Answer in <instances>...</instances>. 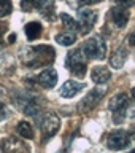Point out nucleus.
I'll use <instances>...</instances> for the list:
<instances>
[{
	"label": "nucleus",
	"mask_w": 135,
	"mask_h": 153,
	"mask_svg": "<svg viewBox=\"0 0 135 153\" xmlns=\"http://www.w3.org/2000/svg\"><path fill=\"white\" fill-rule=\"evenodd\" d=\"M56 51L49 45H38L32 48H26L22 53V62L24 65L30 69H38V67L48 65L54 61Z\"/></svg>",
	"instance_id": "1"
},
{
	"label": "nucleus",
	"mask_w": 135,
	"mask_h": 153,
	"mask_svg": "<svg viewBox=\"0 0 135 153\" xmlns=\"http://www.w3.org/2000/svg\"><path fill=\"white\" fill-rule=\"evenodd\" d=\"M81 51L86 57L89 59H97V61H102L105 56H107V43L102 37H92V38H88L83 46H81Z\"/></svg>",
	"instance_id": "2"
},
{
	"label": "nucleus",
	"mask_w": 135,
	"mask_h": 153,
	"mask_svg": "<svg viewBox=\"0 0 135 153\" xmlns=\"http://www.w3.org/2000/svg\"><path fill=\"white\" fill-rule=\"evenodd\" d=\"M129 105H131V100H129L127 94H124V93H119L114 97H111V100L108 104V108L113 112V121L116 124H121L124 121Z\"/></svg>",
	"instance_id": "3"
},
{
	"label": "nucleus",
	"mask_w": 135,
	"mask_h": 153,
	"mask_svg": "<svg viewBox=\"0 0 135 153\" xmlns=\"http://www.w3.org/2000/svg\"><path fill=\"white\" fill-rule=\"evenodd\" d=\"M65 64H67V69H69L72 74L78 78H83L84 74H86V59H84V54L81 50H72L69 51V54L65 57Z\"/></svg>",
	"instance_id": "4"
},
{
	"label": "nucleus",
	"mask_w": 135,
	"mask_h": 153,
	"mask_svg": "<svg viewBox=\"0 0 135 153\" xmlns=\"http://www.w3.org/2000/svg\"><path fill=\"white\" fill-rule=\"evenodd\" d=\"M105 94H107V89H105V88H94V89H91L89 93L86 94V97L78 104V112L80 113L91 112L92 108H95L99 105V102L103 99Z\"/></svg>",
	"instance_id": "5"
},
{
	"label": "nucleus",
	"mask_w": 135,
	"mask_h": 153,
	"mask_svg": "<svg viewBox=\"0 0 135 153\" xmlns=\"http://www.w3.org/2000/svg\"><path fill=\"white\" fill-rule=\"evenodd\" d=\"M131 132L127 131H121V129H116V131L110 132L107 137V147L110 150H124L131 145Z\"/></svg>",
	"instance_id": "6"
},
{
	"label": "nucleus",
	"mask_w": 135,
	"mask_h": 153,
	"mask_svg": "<svg viewBox=\"0 0 135 153\" xmlns=\"http://www.w3.org/2000/svg\"><path fill=\"white\" fill-rule=\"evenodd\" d=\"M95 22H97V13L95 11H92V10H89V8L80 10L76 24H78V30H80L81 35H88V33L94 29Z\"/></svg>",
	"instance_id": "7"
},
{
	"label": "nucleus",
	"mask_w": 135,
	"mask_h": 153,
	"mask_svg": "<svg viewBox=\"0 0 135 153\" xmlns=\"http://www.w3.org/2000/svg\"><path fill=\"white\" fill-rule=\"evenodd\" d=\"M21 8L24 11H30V10L37 8L41 11L43 16H49L54 10V0H21ZM51 19V18H49Z\"/></svg>",
	"instance_id": "8"
},
{
	"label": "nucleus",
	"mask_w": 135,
	"mask_h": 153,
	"mask_svg": "<svg viewBox=\"0 0 135 153\" xmlns=\"http://www.w3.org/2000/svg\"><path fill=\"white\" fill-rule=\"evenodd\" d=\"M14 102H16V105H18V107L21 108L26 115L38 118V115H40V105H38L35 100L30 97V96H27V94H19L18 97H14Z\"/></svg>",
	"instance_id": "9"
},
{
	"label": "nucleus",
	"mask_w": 135,
	"mask_h": 153,
	"mask_svg": "<svg viewBox=\"0 0 135 153\" xmlns=\"http://www.w3.org/2000/svg\"><path fill=\"white\" fill-rule=\"evenodd\" d=\"M40 126H41L43 139L46 140V139L52 137L57 131H59L60 121H59V118H57V115H54V113H46V115H43V120L40 121Z\"/></svg>",
	"instance_id": "10"
},
{
	"label": "nucleus",
	"mask_w": 135,
	"mask_h": 153,
	"mask_svg": "<svg viewBox=\"0 0 135 153\" xmlns=\"http://www.w3.org/2000/svg\"><path fill=\"white\" fill-rule=\"evenodd\" d=\"M2 153H30L29 147L16 137H5L0 143Z\"/></svg>",
	"instance_id": "11"
},
{
	"label": "nucleus",
	"mask_w": 135,
	"mask_h": 153,
	"mask_svg": "<svg viewBox=\"0 0 135 153\" xmlns=\"http://www.w3.org/2000/svg\"><path fill=\"white\" fill-rule=\"evenodd\" d=\"M108 13H110V14H108V18L111 19V22H113L116 27L122 29V27H126V26H127L129 18H131V13H129V10H127L126 7L116 5V7H113Z\"/></svg>",
	"instance_id": "12"
},
{
	"label": "nucleus",
	"mask_w": 135,
	"mask_h": 153,
	"mask_svg": "<svg viewBox=\"0 0 135 153\" xmlns=\"http://www.w3.org/2000/svg\"><path fill=\"white\" fill-rule=\"evenodd\" d=\"M84 86H86L84 83H80V81H75V80H69L60 86L59 94L62 96V97L72 99V97H75L81 89H84Z\"/></svg>",
	"instance_id": "13"
},
{
	"label": "nucleus",
	"mask_w": 135,
	"mask_h": 153,
	"mask_svg": "<svg viewBox=\"0 0 135 153\" xmlns=\"http://www.w3.org/2000/svg\"><path fill=\"white\" fill-rule=\"evenodd\" d=\"M38 83H40V86H43V88H46V89L54 88L56 83H57V72L52 69V67H48V69H45L40 75H38Z\"/></svg>",
	"instance_id": "14"
},
{
	"label": "nucleus",
	"mask_w": 135,
	"mask_h": 153,
	"mask_svg": "<svg viewBox=\"0 0 135 153\" xmlns=\"http://www.w3.org/2000/svg\"><path fill=\"white\" fill-rule=\"evenodd\" d=\"M91 78H92L94 83L103 85V83H107V81L111 78V72H110V69H107V67H102V65L94 67L92 72H91Z\"/></svg>",
	"instance_id": "15"
},
{
	"label": "nucleus",
	"mask_w": 135,
	"mask_h": 153,
	"mask_svg": "<svg viewBox=\"0 0 135 153\" xmlns=\"http://www.w3.org/2000/svg\"><path fill=\"white\" fill-rule=\"evenodd\" d=\"M129 57V51L126 50V48H118L116 51L111 54V57H110V65L113 67V69H121V67L124 65V62L127 61Z\"/></svg>",
	"instance_id": "16"
},
{
	"label": "nucleus",
	"mask_w": 135,
	"mask_h": 153,
	"mask_svg": "<svg viewBox=\"0 0 135 153\" xmlns=\"http://www.w3.org/2000/svg\"><path fill=\"white\" fill-rule=\"evenodd\" d=\"M41 30H43L41 24L37 22V21H32L26 26V37L29 40H37V38L41 35Z\"/></svg>",
	"instance_id": "17"
},
{
	"label": "nucleus",
	"mask_w": 135,
	"mask_h": 153,
	"mask_svg": "<svg viewBox=\"0 0 135 153\" xmlns=\"http://www.w3.org/2000/svg\"><path fill=\"white\" fill-rule=\"evenodd\" d=\"M56 42L59 43V45H62V46H70V45H73V43L76 42V35H75V32L65 30L62 33H57Z\"/></svg>",
	"instance_id": "18"
},
{
	"label": "nucleus",
	"mask_w": 135,
	"mask_h": 153,
	"mask_svg": "<svg viewBox=\"0 0 135 153\" xmlns=\"http://www.w3.org/2000/svg\"><path fill=\"white\" fill-rule=\"evenodd\" d=\"M18 134L21 137L24 139H33V136H35V131H33V126L30 123H27V121H21V123H18Z\"/></svg>",
	"instance_id": "19"
},
{
	"label": "nucleus",
	"mask_w": 135,
	"mask_h": 153,
	"mask_svg": "<svg viewBox=\"0 0 135 153\" xmlns=\"http://www.w3.org/2000/svg\"><path fill=\"white\" fill-rule=\"evenodd\" d=\"M59 16H60V21H62V24H64L65 30L75 32L76 29H78V24H76V21L70 16V14H67V13H60Z\"/></svg>",
	"instance_id": "20"
},
{
	"label": "nucleus",
	"mask_w": 135,
	"mask_h": 153,
	"mask_svg": "<svg viewBox=\"0 0 135 153\" xmlns=\"http://www.w3.org/2000/svg\"><path fill=\"white\" fill-rule=\"evenodd\" d=\"M13 11V3L11 0H0V18L8 16Z\"/></svg>",
	"instance_id": "21"
},
{
	"label": "nucleus",
	"mask_w": 135,
	"mask_h": 153,
	"mask_svg": "<svg viewBox=\"0 0 135 153\" xmlns=\"http://www.w3.org/2000/svg\"><path fill=\"white\" fill-rule=\"evenodd\" d=\"M8 115H10V110H8V107H7L5 104L0 102V121L7 120V118H8Z\"/></svg>",
	"instance_id": "22"
},
{
	"label": "nucleus",
	"mask_w": 135,
	"mask_h": 153,
	"mask_svg": "<svg viewBox=\"0 0 135 153\" xmlns=\"http://www.w3.org/2000/svg\"><path fill=\"white\" fill-rule=\"evenodd\" d=\"M114 3H118V5H121V7H126V8H129L132 5V0H113Z\"/></svg>",
	"instance_id": "23"
},
{
	"label": "nucleus",
	"mask_w": 135,
	"mask_h": 153,
	"mask_svg": "<svg viewBox=\"0 0 135 153\" xmlns=\"http://www.w3.org/2000/svg\"><path fill=\"white\" fill-rule=\"evenodd\" d=\"M100 0H78V5H94V3H99Z\"/></svg>",
	"instance_id": "24"
},
{
	"label": "nucleus",
	"mask_w": 135,
	"mask_h": 153,
	"mask_svg": "<svg viewBox=\"0 0 135 153\" xmlns=\"http://www.w3.org/2000/svg\"><path fill=\"white\" fill-rule=\"evenodd\" d=\"M7 26H8V24H7V22H0V37H2V35H3V33H5V32H7V29H8Z\"/></svg>",
	"instance_id": "25"
},
{
	"label": "nucleus",
	"mask_w": 135,
	"mask_h": 153,
	"mask_svg": "<svg viewBox=\"0 0 135 153\" xmlns=\"http://www.w3.org/2000/svg\"><path fill=\"white\" fill-rule=\"evenodd\" d=\"M16 42V35H14V33H11V35L8 37V43H14Z\"/></svg>",
	"instance_id": "26"
},
{
	"label": "nucleus",
	"mask_w": 135,
	"mask_h": 153,
	"mask_svg": "<svg viewBox=\"0 0 135 153\" xmlns=\"http://www.w3.org/2000/svg\"><path fill=\"white\" fill-rule=\"evenodd\" d=\"M129 43H131V46H134V33L129 35Z\"/></svg>",
	"instance_id": "27"
},
{
	"label": "nucleus",
	"mask_w": 135,
	"mask_h": 153,
	"mask_svg": "<svg viewBox=\"0 0 135 153\" xmlns=\"http://www.w3.org/2000/svg\"><path fill=\"white\" fill-rule=\"evenodd\" d=\"M3 46V40H2V37H0V48Z\"/></svg>",
	"instance_id": "28"
},
{
	"label": "nucleus",
	"mask_w": 135,
	"mask_h": 153,
	"mask_svg": "<svg viewBox=\"0 0 135 153\" xmlns=\"http://www.w3.org/2000/svg\"><path fill=\"white\" fill-rule=\"evenodd\" d=\"M129 153H135V152H129Z\"/></svg>",
	"instance_id": "29"
},
{
	"label": "nucleus",
	"mask_w": 135,
	"mask_h": 153,
	"mask_svg": "<svg viewBox=\"0 0 135 153\" xmlns=\"http://www.w3.org/2000/svg\"><path fill=\"white\" fill-rule=\"evenodd\" d=\"M60 153H65V152H60Z\"/></svg>",
	"instance_id": "30"
}]
</instances>
